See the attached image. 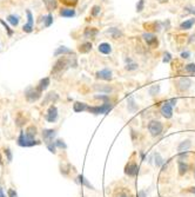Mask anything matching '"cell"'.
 Segmentation results:
<instances>
[{
  "mask_svg": "<svg viewBox=\"0 0 195 197\" xmlns=\"http://www.w3.org/2000/svg\"><path fill=\"white\" fill-rule=\"evenodd\" d=\"M194 24H195V18L188 19V20L183 21L182 24L180 25V29H181V30H190V29H192V26H193Z\"/></svg>",
  "mask_w": 195,
  "mask_h": 197,
  "instance_id": "cell-23",
  "label": "cell"
},
{
  "mask_svg": "<svg viewBox=\"0 0 195 197\" xmlns=\"http://www.w3.org/2000/svg\"><path fill=\"white\" fill-rule=\"evenodd\" d=\"M44 20H45V26H46V27H49L51 24L53 23V16H52V14H48V16H46V17L44 18Z\"/></svg>",
  "mask_w": 195,
  "mask_h": 197,
  "instance_id": "cell-34",
  "label": "cell"
},
{
  "mask_svg": "<svg viewBox=\"0 0 195 197\" xmlns=\"http://www.w3.org/2000/svg\"><path fill=\"white\" fill-rule=\"evenodd\" d=\"M71 64H72V60L70 59V58H66V57L62 56V58L57 60L55 64L53 65V67H52V71H51L52 76H57V77H58L60 74H62V73L71 66Z\"/></svg>",
  "mask_w": 195,
  "mask_h": 197,
  "instance_id": "cell-1",
  "label": "cell"
},
{
  "mask_svg": "<svg viewBox=\"0 0 195 197\" xmlns=\"http://www.w3.org/2000/svg\"><path fill=\"white\" fill-rule=\"evenodd\" d=\"M61 2H64L65 5H68V6H75L78 4V0H60Z\"/></svg>",
  "mask_w": 195,
  "mask_h": 197,
  "instance_id": "cell-40",
  "label": "cell"
},
{
  "mask_svg": "<svg viewBox=\"0 0 195 197\" xmlns=\"http://www.w3.org/2000/svg\"><path fill=\"white\" fill-rule=\"evenodd\" d=\"M55 133H57V131L53 130V129H45V130L42 131V137H44L45 143L46 144L52 143V142H53V138L55 137Z\"/></svg>",
  "mask_w": 195,
  "mask_h": 197,
  "instance_id": "cell-11",
  "label": "cell"
},
{
  "mask_svg": "<svg viewBox=\"0 0 195 197\" xmlns=\"http://www.w3.org/2000/svg\"><path fill=\"white\" fill-rule=\"evenodd\" d=\"M113 109V104L111 102L102 103L98 106H89L88 111L93 114H107Z\"/></svg>",
  "mask_w": 195,
  "mask_h": 197,
  "instance_id": "cell-3",
  "label": "cell"
},
{
  "mask_svg": "<svg viewBox=\"0 0 195 197\" xmlns=\"http://www.w3.org/2000/svg\"><path fill=\"white\" fill-rule=\"evenodd\" d=\"M147 128H148L149 133H150L153 137H159L160 135L162 133V131H163V125H162V123H161L160 120H156V119L150 120V122L148 123Z\"/></svg>",
  "mask_w": 195,
  "mask_h": 197,
  "instance_id": "cell-4",
  "label": "cell"
},
{
  "mask_svg": "<svg viewBox=\"0 0 195 197\" xmlns=\"http://www.w3.org/2000/svg\"><path fill=\"white\" fill-rule=\"evenodd\" d=\"M138 197H147V192L145 190H140L138 192Z\"/></svg>",
  "mask_w": 195,
  "mask_h": 197,
  "instance_id": "cell-47",
  "label": "cell"
},
{
  "mask_svg": "<svg viewBox=\"0 0 195 197\" xmlns=\"http://www.w3.org/2000/svg\"><path fill=\"white\" fill-rule=\"evenodd\" d=\"M58 98H59V96L57 95L55 92H49V93L46 96V98H45V101H44V103H42V105H46L48 102L53 103L54 101H58Z\"/></svg>",
  "mask_w": 195,
  "mask_h": 197,
  "instance_id": "cell-24",
  "label": "cell"
},
{
  "mask_svg": "<svg viewBox=\"0 0 195 197\" xmlns=\"http://www.w3.org/2000/svg\"><path fill=\"white\" fill-rule=\"evenodd\" d=\"M0 165H2V158H1V156H0Z\"/></svg>",
  "mask_w": 195,
  "mask_h": 197,
  "instance_id": "cell-54",
  "label": "cell"
},
{
  "mask_svg": "<svg viewBox=\"0 0 195 197\" xmlns=\"http://www.w3.org/2000/svg\"><path fill=\"white\" fill-rule=\"evenodd\" d=\"M177 170H179V175L183 176V175H186L188 172L189 165L186 162H177Z\"/></svg>",
  "mask_w": 195,
  "mask_h": 197,
  "instance_id": "cell-18",
  "label": "cell"
},
{
  "mask_svg": "<svg viewBox=\"0 0 195 197\" xmlns=\"http://www.w3.org/2000/svg\"><path fill=\"white\" fill-rule=\"evenodd\" d=\"M0 197H6L4 195V191H2V188H1V186H0Z\"/></svg>",
  "mask_w": 195,
  "mask_h": 197,
  "instance_id": "cell-51",
  "label": "cell"
},
{
  "mask_svg": "<svg viewBox=\"0 0 195 197\" xmlns=\"http://www.w3.org/2000/svg\"><path fill=\"white\" fill-rule=\"evenodd\" d=\"M158 1H159V2H167L168 0H158Z\"/></svg>",
  "mask_w": 195,
  "mask_h": 197,
  "instance_id": "cell-53",
  "label": "cell"
},
{
  "mask_svg": "<svg viewBox=\"0 0 195 197\" xmlns=\"http://www.w3.org/2000/svg\"><path fill=\"white\" fill-rule=\"evenodd\" d=\"M47 145V148H48V150L52 152V154H55V148H57V145H55V143H48V144H46Z\"/></svg>",
  "mask_w": 195,
  "mask_h": 197,
  "instance_id": "cell-41",
  "label": "cell"
},
{
  "mask_svg": "<svg viewBox=\"0 0 195 197\" xmlns=\"http://www.w3.org/2000/svg\"><path fill=\"white\" fill-rule=\"evenodd\" d=\"M91 50H92V43H83L79 46V52L81 53H88Z\"/></svg>",
  "mask_w": 195,
  "mask_h": 197,
  "instance_id": "cell-25",
  "label": "cell"
},
{
  "mask_svg": "<svg viewBox=\"0 0 195 197\" xmlns=\"http://www.w3.org/2000/svg\"><path fill=\"white\" fill-rule=\"evenodd\" d=\"M96 78L98 79H102V80H112L113 73L109 69H104L101 71L96 72Z\"/></svg>",
  "mask_w": 195,
  "mask_h": 197,
  "instance_id": "cell-12",
  "label": "cell"
},
{
  "mask_svg": "<svg viewBox=\"0 0 195 197\" xmlns=\"http://www.w3.org/2000/svg\"><path fill=\"white\" fill-rule=\"evenodd\" d=\"M190 85H192V80L187 77H182L176 82V89L180 92H184V91H187L190 87Z\"/></svg>",
  "mask_w": 195,
  "mask_h": 197,
  "instance_id": "cell-8",
  "label": "cell"
},
{
  "mask_svg": "<svg viewBox=\"0 0 195 197\" xmlns=\"http://www.w3.org/2000/svg\"><path fill=\"white\" fill-rule=\"evenodd\" d=\"M66 54H73L74 56V52L70 50L68 47H66V46H60L55 50V52H54V56L55 57H58V56H66Z\"/></svg>",
  "mask_w": 195,
  "mask_h": 197,
  "instance_id": "cell-16",
  "label": "cell"
},
{
  "mask_svg": "<svg viewBox=\"0 0 195 197\" xmlns=\"http://www.w3.org/2000/svg\"><path fill=\"white\" fill-rule=\"evenodd\" d=\"M7 20H8V23H11L13 26H17V25L19 24V18L17 16H13V14L8 16V17H7Z\"/></svg>",
  "mask_w": 195,
  "mask_h": 197,
  "instance_id": "cell-33",
  "label": "cell"
},
{
  "mask_svg": "<svg viewBox=\"0 0 195 197\" xmlns=\"http://www.w3.org/2000/svg\"><path fill=\"white\" fill-rule=\"evenodd\" d=\"M41 93L42 91L36 86V87H28L26 90V92H25V96H26V99L28 102L33 103L41 97Z\"/></svg>",
  "mask_w": 195,
  "mask_h": 197,
  "instance_id": "cell-5",
  "label": "cell"
},
{
  "mask_svg": "<svg viewBox=\"0 0 195 197\" xmlns=\"http://www.w3.org/2000/svg\"><path fill=\"white\" fill-rule=\"evenodd\" d=\"M42 2L45 4V6L49 12L54 11L58 6V0H42Z\"/></svg>",
  "mask_w": 195,
  "mask_h": 197,
  "instance_id": "cell-20",
  "label": "cell"
},
{
  "mask_svg": "<svg viewBox=\"0 0 195 197\" xmlns=\"http://www.w3.org/2000/svg\"><path fill=\"white\" fill-rule=\"evenodd\" d=\"M26 133L30 136V137L34 138V136L36 135V128L34 125H31L26 129Z\"/></svg>",
  "mask_w": 195,
  "mask_h": 197,
  "instance_id": "cell-32",
  "label": "cell"
},
{
  "mask_svg": "<svg viewBox=\"0 0 195 197\" xmlns=\"http://www.w3.org/2000/svg\"><path fill=\"white\" fill-rule=\"evenodd\" d=\"M142 38H143V40L147 43L148 46H150V47H156L158 46V44H159V42H158V38H156V36H154L153 33H143L142 34Z\"/></svg>",
  "mask_w": 195,
  "mask_h": 197,
  "instance_id": "cell-9",
  "label": "cell"
},
{
  "mask_svg": "<svg viewBox=\"0 0 195 197\" xmlns=\"http://www.w3.org/2000/svg\"><path fill=\"white\" fill-rule=\"evenodd\" d=\"M188 191H189V192H192V194H194V195H195V186H192V188H189Z\"/></svg>",
  "mask_w": 195,
  "mask_h": 197,
  "instance_id": "cell-50",
  "label": "cell"
},
{
  "mask_svg": "<svg viewBox=\"0 0 195 197\" xmlns=\"http://www.w3.org/2000/svg\"><path fill=\"white\" fill-rule=\"evenodd\" d=\"M186 10H188L189 12H192V13H194V14H195V8H189V7H187Z\"/></svg>",
  "mask_w": 195,
  "mask_h": 197,
  "instance_id": "cell-52",
  "label": "cell"
},
{
  "mask_svg": "<svg viewBox=\"0 0 195 197\" xmlns=\"http://www.w3.org/2000/svg\"><path fill=\"white\" fill-rule=\"evenodd\" d=\"M181 57H182L183 59H187V58H189V52H182V53H181Z\"/></svg>",
  "mask_w": 195,
  "mask_h": 197,
  "instance_id": "cell-49",
  "label": "cell"
},
{
  "mask_svg": "<svg viewBox=\"0 0 195 197\" xmlns=\"http://www.w3.org/2000/svg\"><path fill=\"white\" fill-rule=\"evenodd\" d=\"M17 142H18L19 146H23V148H30V146H34V145L40 144V142L36 141L34 138L30 137V136L24 131L20 132V135H19L18 141H17Z\"/></svg>",
  "mask_w": 195,
  "mask_h": 197,
  "instance_id": "cell-2",
  "label": "cell"
},
{
  "mask_svg": "<svg viewBox=\"0 0 195 197\" xmlns=\"http://www.w3.org/2000/svg\"><path fill=\"white\" fill-rule=\"evenodd\" d=\"M139 172V165L136 162H129L125 167V173L129 177H135Z\"/></svg>",
  "mask_w": 195,
  "mask_h": 197,
  "instance_id": "cell-6",
  "label": "cell"
},
{
  "mask_svg": "<svg viewBox=\"0 0 195 197\" xmlns=\"http://www.w3.org/2000/svg\"><path fill=\"white\" fill-rule=\"evenodd\" d=\"M88 105L86 103H81V102H75L73 104V110L75 112H83V111H88Z\"/></svg>",
  "mask_w": 195,
  "mask_h": 197,
  "instance_id": "cell-15",
  "label": "cell"
},
{
  "mask_svg": "<svg viewBox=\"0 0 195 197\" xmlns=\"http://www.w3.org/2000/svg\"><path fill=\"white\" fill-rule=\"evenodd\" d=\"M94 87H95V90H98V91H100V92H105V93L112 92V87H111V86H104V85L98 86V85H95Z\"/></svg>",
  "mask_w": 195,
  "mask_h": 197,
  "instance_id": "cell-31",
  "label": "cell"
},
{
  "mask_svg": "<svg viewBox=\"0 0 195 197\" xmlns=\"http://www.w3.org/2000/svg\"><path fill=\"white\" fill-rule=\"evenodd\" d=\"M101 12V7L100 6H93V8H92V16L93 17H96V16H99Z\"/></svg>",
  "mask_w": 195,
  "mask_h": 197,
  "instance_id": "cell-38",
  "label": "cell"
},
{
  "mask_svg": "<svg viewBox=\"0 0 195 197\" xmlns=\"http://www.w3.org/2000/svg\"><path fill=\"white\" fill-rule=\"evenodd\" d=\"M7 194H8V197H18V194L15 192V190H13V189H8Z\"/></svg>",
  "mask_w": 195,
  "mask_h": 197,
  "instance_id": "cell-43",
  "label": "cell"
},
{
  "mask_svg": "<svg viewBox=\"0 0 195 197\" xmlns=\"http://www.w3.org/2000/svg\"><path fill=\"white\" fill-rule=\"evenodd\" d=\"M142 10H143V0H140L139 4H138V6H136V11H138V12H141Z\"/></svg>",
  "mask_w": 195,
  "mask_h": 197,
  "instance_id": "cell-44",
  "label": "cell"
},
{
  "mask_svg": "<svg viewBox=\"0 0 195 197\" xmlns=\"http://www.w3.org/2000/svg\"><path fill=\"white\" fill-rule=\"evenodd\" d=\"M98 50H99V52H101V53L109 54L112 52V46L108 43H101L100 45L98 46Z\"/></svg>",
  "mask_w": 195,
  "mask_h": 197,
  "instance_id": "cell-19",
  "label": "cell"
},
{
  "mask_svg": "<svg viewBox=\"0 0 195 197\" xmlns=\"http://www.w3.org/2000/svg\"><path fill=\"white\" fill-rule=\"evenodd\" d=\"M169 103H171L172 106H175V105H176V103H177V99L176 98H172V99H169Z\"/></svg>",
  "mask_w": 195,
  "mask_h": 197,
  "instance_id": "cell-48",
  "label": "cell"
},
{
  "mask_svg": "<svg viewBox=\"0 0 195 197\" xmlns=\"http://www.w3.org/2000/svg\"><path fill=\"white\" fill-rule=\"evenodd\" d=\"M26 14H27V24L24 25L23 30H24V32H26V33H31V32L33 31V16H32L31 11H27Z\"/></svg>",
  "mask_w": 195,
  "mask_h": 197,
  "instance_id": "cell-13",
  "label": "cell"
},
{
  "mask_svg": "<svg viewBox=\"0 0 195 197\" xmlns=\"http://www.w3.org/2000/svg\"><path fill=\"white\" fill-rule=\"evenodd\" d=\"M54 143H55V145H57L58 148H60V149H67V145H66L65 142L61 141V139H57Z\"/></svg>",
  "mask_w": 195,
  "mask_h": 197,
  "instance_id": "cell-36",
  "label": "cell"
},
{
  "mask_svg": "<svg viewBox=\"0 0 195 197\" xmlns=\"http://www.w3.org/2000/svg\"><path fill=\"white\" fill-rule=\"evenodd\" d=\"M184 70H186L187 72H189V73H194L195 72V64L194 63H190V64H188V65H186Z\"/></svg>",
  "mask_w": 195,
  "mask_h": 197,
  "instance_id": "cell-37",
  "label": "cell"
},
{
  "mask_svg": "<svg viewBox=\"0 0 195 197\" xmlns=\"http://www.w3.org/2000/svg\"><path fill=\"white\" fill-rule=\"evenodd\" d=\"M57 119H58V109L54 105H51L47 110V114H46V120L49 123H54Z\"/></svg>",
  "mask_w": 195,
  "mask_h": 197,
  "instance_id": "cell-10",
  "label": "cell"
},
{
  "mask_svg": "<svg viewBox=\"0 0 195 197\" xmlns=\"http://www.w3.org/2000/svg\"><path fill=\"white\" fill-rule=\"evenodd\" d=\"M127 108H128V111H130V112H135L136 110H138V105L135 104V102H134L133 98H129V99H128V105H127Z\"/></svg>",
  "mask_w": 195,
  "mask_h": 197,
  "instance_id": "cell-29",
  "label": "cell"
},
{
  "mask_svg": "<svg viewBox=\"0 0 195 197\" xmlns=\"http://www.w3.org/2000/svg\"><path fill=\"white\" fill-rule=\"evenodd\" d=\"M160 112L162 114V117H165L166 119H169V118L173 117V106L171 105L169 101H168V102H165L161 105Z\"/></svg>",
  "mask_w": 195,
  "mask_h": 197,
  "instance_id": "cell-7",
  "label": "cell"
},
{
  "mask_svg": "<svg viewBox=\"0 0 195 197\" xmlns=\"http://www.w3.org/2000/svg\"><path fill=\"white\" fill-rule=\"evenodd\" d=\"M48 85H49V78H44V79H41V80L39 82L38 87L41 90V91H44V90L47 89Z\"/></svg>",
  "mask_w": 195,
  "mask_h": 197,
  "instance_id": "cell-28",
  "label": "cell"
},
{
  "mask_svg": "<svg viewBox=\"0 0 195 197\" xmlns=\"http://www.w3.org/2000/svg\"><path fill=\"white\" fill-rule=\"evenodd\" d=\"M5 152H6V155H7V161L11 162V161H12V152H11V150L6 149V150H5Z\"/></svg>",
  "mask_w": 195,
  "mask_h": 197,
  "instance_id": "cell-45",
  "label": "cell"
},
{
  "mask_svg": "<svg viewBox=\"0 0 195 197\" xmlns=\"http://www.w3.org/2000/svg\"><path fill=\"white\" fill-rule=\"evenodd\" d=\"M159 90H160V86L159 85H155V86H152L150 90H149V95L150 96H155L159 93Z\"/></svg>",
  "mask_w": 195,
  "mask_h": 197,
  "instance_id": "cell-35",
  "label": "cell"
},
{
  "mask_svg": "<svg viewBox=\"0 0 195 197\" xmlns=\"http://www.w3.org/2000/svg\"><path fill=\"white\" fill-rule=\"evenodd\" d=\"M78 182H79V183H80L81 185H86L87 188H89V189H93V190H94V188L91 185V183H89L88 181L83 177V175H79V176H78Z\"/></svg>",
  "mask_w": 195,
  "mask_h": 197,
  "instance_id": "cell-27",
  "label": "cell"
},
{
  "mask_svg": "<svg viewBox=\"0 0 195 197\" xmlns=\"http://www.w3.org/2000/svg\"><path fill=\"white\" fill-rule=\"evenodd\" d=\"M60 16L61 17H65V18H72L75 16V11L72 10V8H62L60 11Z\"/></svg>",
  "mask_w": 195,
  "mask_h": 197,
  "instance_id": "cell-21",
  "label": "cell"
},
{
  "mask_svg": "<svg viewBox=\"0 0 195 197\" xmlns=\"http://www.w3.org/2000/svg\"><path fill=\"white\" fill-rule=\"evenodd\" d=\"M107 33H109V34H111V36H112L114 39H118L119 37H121V32H120L118 29H115V27L109 29V30L107 31Z\"/></svg>",
  "mask_w": 195,
  "mask_h": 197,
  "instance_id": "cell-30",
  "label": "cell"
},
{
  "mask_svg": "<svg viewBox=\"0 0 195 197\" xmlns=\"http://www.w3.org/2000/svg\"><path fill=\"white\" fill-rule=\"evenodd\" d=\"M96 34H98V30L94 27H87L83 32V37L87 39H95Z\"/></svg>",
  "mask_w": 195,
  "mask_h": 197,
  "instance_id": "cell-17",
  "label": "cell"
},
{
  "mask_svg": "<svg viewBox=\"0 0 195 197\" xmlns=\"http://www.w3.org/2000/svg\"><path fill=\"white\" fill-rule=\"evenodd\" d=\"M172 59L171 54L169 53H165V58H163V63H169Z\"/></svg>",
  "mask_w": 195,
  "mask_h": 197,
  "instance_id": "cell-46",
  "label": "cell"
},
{
  "mask_svg": "<svg viewBox=\"0 0 195 197\" xmlns=\"http://www.w3.org/2000/svg\"><path fill=\"white\" fill-rule=\"evenodd\" d=\"M192 148V141L190 139H184L182 142H180V144L177 145V151L179 152H184L188 151Z\"/></svg>",
  "mask_w": 195,
  "mask_h": 197,
  "instance_id": "cell-14",
  "label": "cell"
},
{
  "mask_svg": "<svg viewBox=\"0 0 195 197\" xmlns=\"http://www.w3.org/2000/svg\"><path fill=\"white\" fill-rule=\"evenodd\" d=\"M114 197H133V195H132V192H130L128 189H125L124 188V189H119V190H117Z\"/></svg>",
  "mask_w": 195,
  "mask_h": 197,
  "instance_id": "cell-22",
  "label": "cell"
},
{
  "mask_svg": "<svg viewBox=\"0 0 195 197\" xmlns=\"http://www.w3.org/2000/svg\"><path fill=\"white\" fill-rule=\"evenodd\" d=\"M154 163H155V165L158 168L162 167V164L165 163V159L161 157L159 152H154Z\"/></svg>",
  "mask_w": 195,
  "mask_h": 197,
  "instance_id": "cell-26",
  "label": "cell"
},
{
  "mask_svg": "<svg viewBox=\"0 0 195 197\" xmlns=\"http://www.w3.org/2000/svg\"><path fill=\"white\" fill-rule=\"evenodd\" d=\"M136 69H138L136 64H129V65L127 64L126 65V70H128V71H133V70H136Z\"/></svg>",
  "mask_w": 195,
  "mask_h": 197,
  "instance_id": "cell-42",
  "label": "cell"
},
{
  "mask_svg": "<svg viewBox=\"0 0 195 197\" xmlns=\"http://www.w3.org/2000/svg\"><path fill=\"white\" fill-rule=\"evenodd\" d=\"M0 24L1 25H4V27H5V30L7 31V33H8V36L11 37L13 34V31L11 30V29H10V27H8V25L6 24V23H5V21H4V20H2V19H0Z\"/></svg>",
  "mask_w": 195,
  "mask_h": 197,
  "instance_id": "cell-39",
  "label": "cell"
}]
</instances>
